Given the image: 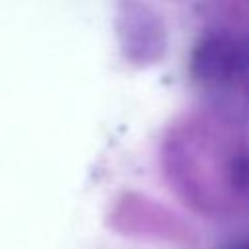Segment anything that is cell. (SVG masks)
Here are the masks:
<instances>
[{
    "label": "cell",
    "instance_id": "7a4b0ae2",
    "mask_svg": "<svg viewBox=\"0 0 249 249\" xmlns=\"http://www.w3.org/2000/svg\"><path fill=\"white\" fill-rule=\"evenodd\" d=\"M124 41L128 43V54L136 60L142 56L144 60L150 62L152 54H160L161 51V29L158 19H150V14L146 10L132 12L126 16V31H124Z\"/></svg>",
    "mask_w": 249,
    "mask_h": 249
},
{
    "label": "cell",
    "instance_id": "277c9868",
    "mask_svg": "<svg viewBox=\"0 0 249 249\" xmlns=\"http://www.w3.org/2000/svg\"><path fill=\"white\" fill-rule=\"evenodd\" d=\"M243 58H245V72H249V43H243Z\"/></svg>",
    "mask_w": 249,
    "mask_h": 249
},
{
    "label": "cell",
    "instance_id": "3957f363",
    "mask_svg": "<svg viewBox=\"0 0 249 249\" xmlns=\"http://www.w3.org/2000/svg\"><path fill=\"white\" fill-rule=\"evenodd\" d=\"M231 183L243 191L249 189V158L247 156H237L231 163Z\"/></svg>",
    "mask_w": 249,
    "mask_h": 249
},
{
    "label": "cell",
    "instance_id": "6da1fadb",
    "mask_svg": "<svg viewBox=\"0 0 249 249\" xmlns=\"http://www.w3.org/2000/svg\"><path fill=\"white\" fill-rule=\"evenodd\" d=\"M191 72L196 82L224 84L245 72L243 43L224 33L200 39L191 54Z\"/></svg>",
    "mask_w": 249,
    "mask_h": 249
}]
</instances>
